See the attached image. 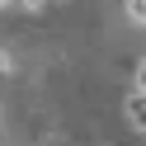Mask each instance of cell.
I'll use <instances>...</instances> for the list:
<instances>
[{"label": "cell", "mask_w": 146, "mask_h": 146, "mask_svg": "<svg viewBox=\"0 0 146 146\" xmlns=\"http://www.w3.org/2000/svg\"><path fill=\"white\" fill-rule=\"evenodd\" d=\"M127 123L137 132H146V94H127Z\"/></svg>", "instance_id": "cell-1"}, {"label": "cell", "mask_w": 146, "mask_h": 146, "mask_svg": "<svg viewBox=\"0 0 146 146\" xmlns=\"http://www.w3.org/2000/svg\"><path fill=\"white\" fill-rule=\"evenodd\" d=\"M127 19H132V24H146V0H127Z\"/></svg>", "instance_id": "cell-2"}, {"label": "cell", "mask_w": 146, "mask_h": 146, "mask_svg": "<svg viewBox=\"0 0 146 146\" xmlns=\"http://www.w3.org/2000/svg\"><path fill=\"white\" fill-rule=\"evenodd\" d=\"M137 94H146V61L137 66Z\"/></svg>", "instance_id": "cell-4"}, {"label": "cell", "mask_w": 146, "mask_h": 146, "mask_svg": "<svg viewBox=\"0 0 146 146\" xmlns=\"http://www.w3.org/2000/svg\"><path fill=\"white\" fill-rule=\"evenodd\" d=\"M0 71H10V57H5V52H0Z\"/></svg>", "instance_id": "cell-5"}, {"label": "cell", "mask_w": 146, "mask_h": 146, "mask_svg": "<svg viewBox=\"0 0 146 146\" xmlns=\"http://www.w3.org/2000/svg\"><path fill=\"white\" fill-rule=\"evenodd\" d=\"M14 5H24V10H29V14H42V10H47V5H52V0H14Z\"/></svg>", "instance_id": "cell-3"}, {"label": "cell", "mask_w": 146, "mask_h": 146, "mask_svg": "<svg viewBox=\"0 0 146 146\" xmlns=\"http://www.w3.org/2000/svg\"><path fill=\"white\" fill-rule=\"evenodd\" d=\"M10 5H14V0H0V10H10Z\"/></svg>", "instance_id": "cell-6"}]
</instances>
